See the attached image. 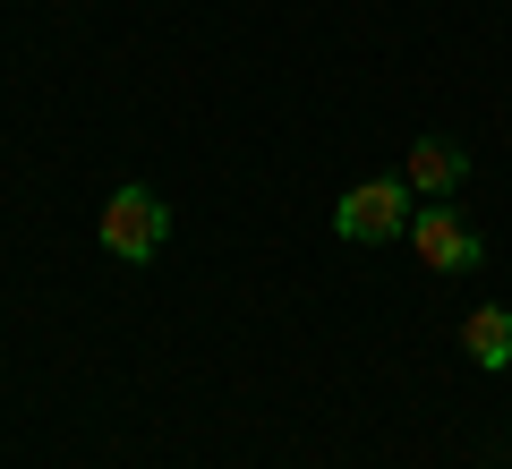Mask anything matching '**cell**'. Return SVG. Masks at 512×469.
<instances>
[{"label":"cell","mask_w":512,"mask_h":469,"mask_svg":"<svg viewBox=\"0 0 512 469\" xmlns=\"http://www.w3.org/2000/svg\"><path fill=\"white\" fill-rule=\"evenodd\" d=\"M410 180H359L342 205H333V231L350 239V248H376V239H402L410 231Z\"/></svg>","instance_id":"7a4b0ae2"},{"label":"cell","mask_w":512,"mask_h":469,"mask_svg":"<svg viewBox=\"0 0 512 469\" xmlns=\"http://www.w3.org/2000/svg\"><path fill=\"white\" fill-rule=\"evenodd\" d=\"M461 342H470V359H478V367H512V316H504V307H470Z\"/></svg>","instance_id":"5b68a950"},{"label":"cell","mask_w":512,"mask_h":469,"mask_svg":"<svg viewBox=\"0 0 512 469\" xmlns=\"http://www.w3.org/2000/svg\"><path fill=\"white\" fill-rule=\"evenodd\" d=\"M410 248H419V265H427V273H478V265H487L478 231H470V222H461L444 197H427L419 214H410Z\"/></svg>","instance_id":"3957f363"},{"label":"cell","mask_w":512,"mask_h":469,"mask_svg":"<svg viewBox=\"0 0 512 469\" xmlns=\"http://www.w3.org/2000/svg\"><path fill=\"white\" fill-rule=\"evenodd\" d=\"M402 180H410V197H453V188L470 180V154H461L453 137H419L410 163H402Z\"/></svg>","instance_id":"277c9868"},{"label":"cell","mask_w":512,"mask_h":469,"mask_svg":"<svg viewBox=\"0 0 512 469\" xmlns=\"http://www.w3.org/2000/svg\"><path fill=\"white\" fill-rule=\"evenodd\" d=\"M94 231H103V248L120 256V265H154L163 239H171V205L154 197L146 180H128V188H111V197H103V222H94Z\"/></svg>","instance_id":"6da1fadb"}]
</instances>
